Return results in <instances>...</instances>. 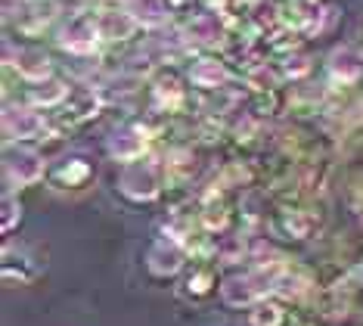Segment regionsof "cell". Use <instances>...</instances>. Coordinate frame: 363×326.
I'll return each mask as SVG.
<instances>
[{"mask_svg": "<svg viewBox=\"0 0 363 326\" xmlns=\"http://www.w3.org/2000/svg\"><path fill=\"white\" fill-rule=\"evenodd\" d=\"M118 190L128 199H134V202H150V199H155V196H159V190H162L159 165H150V162H143V158L128 162L125 168H121Z\"/></svg>", "mask_w": 363, "mask_h": 326, "instance_id": "6da1fadb", "label": "cell"}, {"mask_svg": "<svg viewBox=\"0 0 363 326\" xmlns=\"http://www.w3.org/2000/svg\"><path fill=\"white\" fill-rule=\"evenodd\" d=\"M100 31H96V22H94V13H75L72 22L60 31V47L69 50V53H78V56H87L100 47Z\"/></svg>", "mask_w": 363, "mask_h": 326, "instance_id": "7a4b0ae2", "label": "cell"}, {"mask_svg": "<svg viewBox=\"0 0 363 326\" xmlns=\"http://www.w3.org/2000/svg\"><path fill=\"white\" fill-rule=\"evenodd\" d=\"M4 131L6 140H38L50 131V124L35 106H26V109H10L4 115Z\"/></svg>", "mask_w": 363, "mask_h": 326, "instance_id": "3957f363", "label": "cell"}, {"mask_svg": "<svg viewBox=\"0 0 363 326\" xmlns=\"http://www.w3.org/2000/svg\"><path fill=\"white\" fill-rule=\"evenodd\" d=\"M96 112H100V97L90 94V90H78V94H72L60 106V115H56V131L78 128V124H84V121L94 119Z\"/></svg>", "mask_w": 363, "mask_h": 326, "instance_id": "277c9868", "label": "cell"}, {"mask_svg": "<svg viewBox=\"0 0 363 326\" xmlns=\"http://www.w3.org/2000/svg\"><path fill=\"white\" fill-rule=\"evenodd\" d=\"M94 22L96 31H100L103 40H128L134 38L137 31V19L130 10H118V6H103V10H94Z\"/></svg>", "mask_w": 363, "mask_h": 326, "instance_id": "5b68a950", "label": "cell"}, {"mask_svg": "<svg viewBox=\"0 0 363 326\" xmlns=\"http://www.w3.org/2000/svg\"><path fill=\"white\" fill-rule=\"evenodd\" d=\"M184 261H186V246H180L171 237L159 239L150 249V255H146V267H150L155 277H171V273H177L184 267Z\"/></svg>", "mask_w": 363, "mask_h": 326, "instance_id": "8992f818", "label": "cell"}, {"mask_svg": "<svg viewBox=\"0 0 363 326\" xmlns=\"http://www.w3.org/2000/svg\"><path fill=\"white\" fill-rule=\"evenodd\" d=\"M274 230L283 239H311L313 214L304 212V208H298V205H286V208H279L277 217H274Z\"/></svg>", "mask_w": 363, "mask_h": 326, "instance_id": "52a82bcc", "label": "cell"}, {"mask_svg": "<svg viewBox=\"0 0 363 326\" xmlns=\"http://www.w3.org/2000/svg\"><path fill=\"white\" fill-rule=\"evenodd\" d=\"M146 143H150V131H146V128L121 131V134H115V137L109 140V153H112V158H118V162L128 165V162L143 158Z\"/></svg>", "mask_w": 363, "mask_h": 326, "instance_id": "ba28073f", "label": "cell"}, {"mask_svg": "<svg viewBox=\"0 0 363 326\" xmlns=\"http://www.w3.org/2000/svg\"><path fill=\"white\" fill-rule=\"evenodd\" d=\"M44 158L35 156V153H19V156H10L6 158V178L19 187H28V183H38L44 178Z\"/></svg>", "mask_w": 363, "mask_h": 326, "instance_id": "9c48e42d", "label": "cell"}, {"mask_svg": "<svg viewBox=\"0 0 363 326\" xmlns=\"http://www.w3.org/2000/svg\"><path fill=\"white\" fill-rule=\"evenodd\" d=\"M90 178H94V168H90L87 158H62L60 168L50 171L56 190H81Z\"/></svg>", "mask_w": 363, "mask_h": 326, "instance_id": "30bf717a", "label": "cell"}, {"mask_svg": "<svg viewBox=\"0 0 363 326\" xmlns=\"http://www.w3.org/2000/svg\"><path fill=\"white\" fill-rule=\"evenodd\" d=\"M227 78H230L227 65L220 60H211V56L196 60L193 69H189V81H193L196 87H202V90H220L227 85Z\"/></svg>", "mask_w": 363, "mask_h": 326, "instance_id": "8fae6325", "label": "cell"}, {"mask_svg": "<svg viewBox=\"0 0 363 326\" xmlns=\"http://www.w3.org/2000/svg\"><path fill=\"white\" fill-rule=\"evenodd\" d=\"M69 97H72V87L65 85V81L47 78V81H38V85L28 90V106H35V109H60Z\"/></svg>", "mask_w": 363, "mask_h": 326, "instance_id": "7c38bea8", "label": "cell"}, {"mask_svg": "<svg viewBox=\"0 0 363 326\" xmlns=\"http://www.w3.org/2000/svg\"><path fill=\"white\" fill-rule=\"evenodd\" d=\"M16 72H19V78L31 81V85H38V81H47L53 75V65H50V56L40 53V50H22L19 56H16Z\"/></svg>", "mask_w": 363, "mask_h": 326, "instance_id": "4fadbf2b", "label": "cell"}, {"mask_svg": "<svg viewBox=\"0 0 363 326\" xmlns=\"http://www.w3.org/2000/svg\"><path fill=\"white\" fill-rule=\"evenodd\" d=\"M199 221H202V227L208 230V233L227 230V224H230V205L220 199V190H208V193H205Z\"/></svg>", "mask_w": 363, "mask_h": 326, "instance_id": "5bb4252c", "label": "cell"}, {"mask_svg": "<svg viewBox=\"0 0 363 326\" xmlns=\"http://www.w3.org/2000/svg\"><path fill=\"white\" fill-rule=\"evenodd\" d=\"M214 286H218V273H214V267L211 264H196L193 271L186 273V280H184V295L205 298Z\"/></svg>", "mask_w": 363, "mask_h": 326, "instance_id": "9a60e30c", "label": "cell"}, {"mask_svg": "<svg viewBox=\"0 0 363 326\" xmlns=\"http://www.w3.org/2000/svg\"><path fill=\"white\" fill-rule=\"evenodd\" d=\"M286 320H289V314H286L283 305L261 298L249 317V326H286Z\"/></svg>", "mask_w": 363, "mask_h": 326, "instance_id": "2e32d148", "label": "cell"}, {"mask_svg": "<svg viewBox=\"0 0 363 326\" xmlns=\"http://www.w3.org/2000/svg\"><path fill=\"white\" fill-rule=\"evenodd\" d=\"M155 106L162 109V112H177L180 106H184V90L177 87V81H162V85H155Z\"/></svg>", "mask_w": 363, "mask_h": 326, "instance_id": "e0dca14e", "label": "cell"}, {"mask_svg": "<svg viewBox=\"0 0 363 326\" xmlns=\"http://www.w3.org/2000/svg\"><path fill=\"white\" fill-rule=\"evenodd\" d=\"M333 78L335 81H342V87L345 85H354V81L360 78V72H363V63H357L354 56H348V53H335V60H333Z\"/></svg>", "mask_w": 363, "mask_h": 326, "instance_id": "ac0fdd59", "label": "cell"}, {"mask_svg": "<svg viewBox=\"0 0 363 326\" xmlns=\"http://www.w3.org/2000/svg\"><path fill=\"white\" fill-rule=\"evenodd\" d=\"M130 13L140 25H159L164 22V4L162 0H130Z\"/></svg>", "mask_w": 363, "mask_h": 326, "instance_id": "d6986e66", "label": "cell"}, {"mask_svg": "<svg viewBox=\"0 0 363 326\" xmlns=\"http://www.w3.org/2000/svg\"><path fill=\"white\" fill-rule=\"evenodd\" d=\"M193 171V165H189V153H171L168 156V165H164V178L171 180H184L186 174Z\"/></svg>", "mask_w": 363, "mask_h": 326, "instance_id": "ffe728a7", "label": "cell"}, {"mask_svg": "<svg viewBox=\"0 0 363 326\" xmlns=\"http://www.w3.org/2000/svg\"><path fill=\"white\" fill-rule=\"evenodd\" d=\"M277 106H279V94L274 87H270V90H258V97H255V103H252L255 115H274Z\"/></svg>", "mask_w": 363, "mask_h": 326, "instance_id": "44dd1931", "label": "cell"}, {"mask_svg": "<svg viewBox=\"0 0 363 326\" xmlns=\"http://www.w3.org/2000/svg\"><path fill=\"white\" fill-rule=\"evenodd\" d=\"M255 174L249 171V165H242V162H233V165H227V171H224V183H252Z\"/></svg>", "mask_w": 363, "mask_h": 326, "instance_id": "7402d4cb", "label": "cell"}, {"mask_svg": "<svg viewBox=\"0 0 363 326\" xmlns=\"http://www.w3.org/2000/svg\"><path fill=\"white\" fill-rule=\"evenodd\" d=\"M308 72H311V63L304 60V56H289L286 65H283V75H286V78H304Z\"/></svg>", "mask_w": 363, "mask_h": 326, "instance_id": "603a6c76", "label": "cell"}, {"mask_svg": "<svg viewBox=\"0 0 363 326\" xmlns=\"http://www.w3.org/2000/svg\"><path fill=\"white\" fill-rule=\"evenodd\" d=\"M19 217H22L19 202H16V199H6V202H4V233H10Z\"/></svg>", "mask_w": 363, "mask_h": 326, "instance_id": "cb8c5ba5", "label": "cell"}]
</instances>
